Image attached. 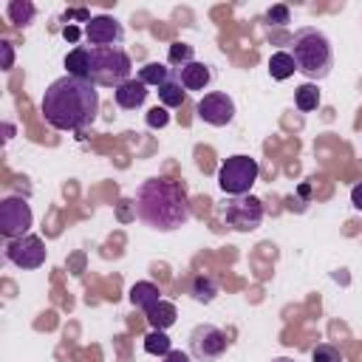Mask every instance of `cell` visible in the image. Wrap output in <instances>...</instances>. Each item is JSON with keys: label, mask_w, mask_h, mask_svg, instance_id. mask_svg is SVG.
Masks as SVG:
<instances>
[{"label": "cell", "mask_w": 362, "mask_h": 362, "mask_svg": "<svg viewBox=\"0 0 362 362\" xmlns=\"http://www.w3.org/2000/svg\"><path fill=\"white\" fill-rule=\"evenodd\" d=\"M42 116L57 130H82L96 122L99 113V90L90 79L59 76L42 93Z\"/></svg>", "instance_id": "cell-1"}, {"label": "cell", "mask_w": 362, "mask_h": 362, "mask_svg": "<svg viewBox=\"0 0 362 362\" xmlns=\"http://www.w3.org/2000/svg\"><path fill=\"white\" fill-rule=\"evenodd\" d=\"M189 198L170 178H147L136 189V218L158 232H175L189 221Z\"/></svg>", "instance_id": "cell-2"}, {"label": "cell", "mask_w": 362, "mask_h": 362, "mask_svg": "<svg viewBox=\"0 0 362 362\" xmlns=\"http://www.w3.org/2000/svg\"><path fill=\"white\" fill-rule=\"evenodd\" d=\"M291 57H294L297 71L308 82L325 79L331 74V68H334L331 40L320 28H314V25H305V28L294 31V37H291Z\"/></svg>", "instance_id": "cell-3"}, {"label": "cell", "mask_w": 362, "mask_h": 362, "mask_svg": "<svg viewBox=\"0 0 362 362\" xmlns=\"http://www.w3.org/2000/svg\"><path fill=\"white\" fill-rule=\"evenodd\" d=\"M133 71L130 54L122 45H107V48H90V74L88 79L93 85H105V88H119L124 85Z\"/></svg>", "instance_id": "cell-4"}, {"label": "cell", "mask_w": 362, "mask_h": 362, "mask_svg": "<svg viewBox=\"0 0 362 362\" xmlns=\"http://www.w3.org/2000/svg\"><path fill=\"white\" fill-rule=\"evenodd\" d=\"M260 175V164L257 158L252 156H229L221 167H218V187L226 192V195H249L252 184L257 181Z\"/></svg>", "instance_id": "cell-5"}, {"label": "cell", "mask_w": 362, "mask_h": 362, "mask_svg": "<svg viewBox=\"0 0 362 362\" xmlns=\"http://www.w3.org/2000/svg\"><path fill=\"white\" fill-rule=\"evenodd\" d=\"M221 221L235 232H255L263 223V201L255 195H229L221 206Z\"/></svg>", "instance_id": "cell-6"}, {"label": "cell", "mask_w": 362, "mask_h": 362, "mask_svg": "<svg viewBox=\"0 0 362 362\" xmlns=\"http://www.w3.org/2000/svg\"><path fill=\"white\" fill-rule=\"evenodd\" d=\"M31 223H34V215H31V206H28L25 198L8 195V198L0 201V232H3V238L17 240V238L28 235Z\"/></svg>", "instance_id": "cell-7"}, {"label": "cell", "mask_w": 362, "mask_h": 362, "mask_svg": "<svg viewBox=\"0 0 362 362\" xmlns=\"http://www.w3.org/2000/svg\"><path fill=\"white\" fill-rule=\"evenodd\" d=\"M226 348H229V337H226V331H221L218 325H212V322H201V325H195L192 331H189V356H195V359H218V356H223L226 354Z\"/></svg>", "instance_id": "cell-8"}, {"label": "cell", "mask_w": 362, "mask_h": 362, "mask_svg": "<svg viewBox=\"0 0 362 362\" xmlns=\"http://www.w3.org/2000/svg\"><path fill=\"white\" fill-rule=\"evenodd\" d=\"M6 257L17 269H40L45 263V243L40 235H23L6 243Z\"/></svg>", "instance_id": "cell-9"}, {"label": "cell", "mask_w": 362, "mask_h": 362, "mask_svg": "<svg viewBox=\"0 0 362 362\" xmlns=\"http://www.w3.org/2000/svg\"><path fill=\"white\" fill-rule=\"evenodd\" d=\"M195 113L201 122L212 124V127H226L235 119V102L232 96H226L223 90H209L204 93V99L195 105Z\"/></svg>", "instance_id": "cell-10"}, {"label": "cell", "mask_w": 362, "mask_h": 362, "mask_svg": "<svg viewBox=\"0 0 362 362\" xmlns=\"http://www.w3.org/2000/svg\"><path fill=\"white\" fill-rule=\"evenodd\" d=\"M85 40L93 48H107V45H122L124 40V28L116 17L110 14H96L90 17V23L85 25Z\"/></svg>", "instance_id": "cell-11"}, {"label": "cell", "mask_w": 362, "mask_h": 362, "mask_svg": "<svg viewBox=\"0 0 362 362\" xmlns=\"http://www.w3.org/2000/svg\"><path fill=\"white\" fill-rule=\"evenodd\" d=\"M212 76H215V74H212V65L198 62V59L175 71V79L184 85V90H204V88H209Z\"/></svg>", "instance_id": "cell-12"}, {"label": "cell", "mask_w": 362, "mask_h": 362, "mask_svg": "<svg viewBox=\"0 0 362 362\" xmlns=\"http://www.w3.org/2000/svg\"><path fill=\"white\" fill-rule=\"evenodd\" d=\"M147 93H150L147 85H144L139 76H133V79H127L124 85H119V88L113 90V99H116V105H119L122 110H136V107L144 105Z\"/></svg>", "instance_id": "cell-13"}, {"label": "cell", "mask_w": 362, "mask_h": 362, "mask_svg": "<svg viewBox=\"0 0 362 362\" xmlns=\"http://www.w3.org/2000/svg\"><path fill=\"white\" fill-rule=\"evenodd\" d=\"M127 297H130V303H133L136 308H141L144 314H147L158 300H164V297H161V288H158L156 283H150V280H139V283H133L130 291H127Z\"/></svg>", "instance_id": "cell-14"}, {"label": "cell", "mask_w": 362, "mask_h": 362, "mask_svg": "<svg viewBox=\"0 0 362 362\" xmlns=\"http://www.w3.org/2000/svg\"><path fill=\"white\" fill-rule=\"evenodd\" d=\"M144 317H147L150 328H156V331H167L170 325H175L178 311H175V305H173L170 300H158V303H156Z\"/></svg>", "instance_id": "cell-15"}, {"label": "cell", "mask_w": 362, "mask_h": 362, "mask_svg": "<svg viewBox=\"0 0 362 362\" xmlns=\"http://www.w3.org/2000/svg\"><path fill=\"white\" fill-rule=\"evenodd\" d=\"M218 291H221V286H218V280L212 274H195L189 280V294L198 303H212L218 297Z\"/></svg>", "instance_id": "cell-16"}, {"label": "cell", "mask_w": 362, "mask_h": 362, "mask_svg": "<svg viewBox=\"0 0 362 362\" xmlns=\"http://www.w3.org/2000/svg\"><path fill=\"white\" fill-rule=\"evenodd\" d=\"M65 68H68L71 76L88 79V74H90V48L76 45L74 51H68V54H65Z\"/></svg>", "instance_id": "cell-17"}, {"label": "cell", "mask_w": 362, "mask_h": 362, "mask_svg": "<svg viewBox=\"0 0 362 362\" xmlns=\"http://www.w3.org/2000/svg\"><path fill=\"white\" fill-rule=\"evenodd\" d=\"M294 71H297V65H294L291 51H274V54L269 57V74H272V79L283 82V79L294 76Z\"/></svg>", "instance_id": "cell-18"}, {"label": "cell", "mask_w": 362, "mask_h": 362, "mask_svg": "<svg viewBox=\"0 0 362 362\" xmlns=\"http://www.w3.org/2000/svg\"><path fill=\"white\" fill-rule=\"evenodd\" d=\"M175 74H173V68H167L164 62H147L144 68H139V79L144 82V85H156V88H161L164 82H170Z\"/></svg>", "instance_id": "cell-19"}, {"label": "cell", "mask_w": 362, "mask_h": 362, "mask_svg": "<svg viewBox=\"0 0 362 362\" xmlns=\"http://www.w3.org/2000/svg\"><path fill=\"white\" fill-rule=\"evenodd\" d=\"M158 102L170 110V107H181L184 102H187V90H184V85L173 76L170 82H164L161 88H158Z\"/></svg>", "instance_id": "cell-20"}, {"label": "cell", "mask_w": 362, "mask_h": 362, "mask_svg": "<svg viewBox=\"0 0 362 362\" xmlns=\"http://www.w3.org/2000/svg\"><path fill=\"white\" fill-rule=\"evenodd\" d=\"M294 105L308 113V110H317L320 107V88L314 82H303L297 90H294Z\"/></svg>", "instance_id": "cell-21"}, {"label": "cell", "mask_w": 362, "mask_h": 362, "mask_svg": "<svg viewBox=\"0 0 362 362\" xmlns=\"http://www.w3.org/2000/svg\"><path fill=\"white\" fill-rule=\"evenodd\" d=\"M6 11H8V20H11L14 25H28V23L37 17L34 3H28V0H11Z\"/></svg>", "instance_id": "cell-22"}, {"label": "cell", "mask_w": 362, "mask_h": 362, "mask_svg": "<svg viewBox=\"0 0 362 362\" xmlns=\"http://www.w3.org/2000/svg\"><path fill=\"white\" fill-rule=\"evenodd\" d=\"M144 351L147 354H153V356H167L173 348H170V337H167V331H156V328H150V334L144 337Z\"/></svg>", "instance_id": "cell-23"}, {"label": "cell", "mask_w": 362, "mask_h": 362, "mask_svg": "<svg viewBox=\"0 0 362 362\" xmlns=\"http://www.w3.org/2000/svg\"><path fill=\"white\" fill-rule=\"evenodd\" d=\"M167 62L175 65V71L184 68V65H189V62H195V51H192V45H187V42H173L170 51H167Z\"/></svg>", "instance_id": "cell-24"}, {"label": "cell", "mask_w": 362, "mask_h": 362, "mask_svg": "<svg viewBox=\"0 0 362 362\" xmlns=\"http://www.w3.org/2000/svg\"><path fill=\"white\" fill-rule=\"evenodd\" d=\"M311 362H342V354L331 342H322V345H317L311 351Z\"/></svg>", "instance_id": "cell-25"}, {"label": "cell", "mask_w": 362, "mask_h": 362, "mask_svg": "<svg viewBox=\"0 0 362 362\" xmlns=\"http://www.w3.org/2000/svg\"><path fill=\"white\" fill-rule=\"evenodd\" d=\"M167 124H170V110H167L164 105H156V107L147 110V127L161 130V127H167Z\"/></svg>", "instance_id": "cell-26"}, {"label": "cell", "mask_w": 362, "mask_h": 362, "mask_svg": "<svg viewBox=\"0 0 362 362\" xmlns=\"http://www.w3.org/2000/svg\"><path fill=\"white\" fill-rule=\"evenodd\" d=\"M288 20H291L288 6H272V8L266 11V23H269V25H286Z\"/></svg>", "instance_id": "cell-27"}, {"label": "cell", "mask_w": 362, "mask_h": 362, "mask_svg": "<svg viewBox=\"0 0 362 362\" xmlns=\"http://www.w3.org/2000/svg\"><path fill=\"white\" fill-rule=\"evenodd\" d=\"M351 204H354L356 212H362V181L351 187Z\"/></svg>", "instance_id": "cell-28"}, {"label": "cell", "mask_w": 362, "mask_h": 362, "mask_svg": "<svg viewBox=\"0 0 362 362\" xmlns=\"http://www.w3.org/2000/svg\"><path fill=\"white\" fill-rule=\"evenodd\" d=\"M0 48H3V68L8 71V68H11V62H14V54H11V42H8V40H3V42H0Z\"/></svg>", "instance_id": "cell-29"}, {"label": "cell", "mask_w": 362, "mask_h": 362, "mask_svg": "<svg viewBox=\"0 0 362 362\" xmlns=\"http://www.w3.org/2000/svg\"><path fill=\"white\" fill-rule=\"evenodd\" d=\"M161 359H164V362H189L192 356H189V354H184V351H170V354H167V356H161Z\"/></svg>", "instance_id": "cell-30"}, {"label": "cell", "mask_w": 362, "mask_h": 362, "mask_svg": "<svg viewBox=\"0 0 362 362\" xmlns=\"http://www.w3.org/2000/svg\"><path fill=\"white\" fill-rule=\"evenodd\" d=\"M62 37H65L68 42H76V40H79V28H76V25H65V28H62Z\"/></svg>", "instance_id": "cell-31"}, {"label": "cell", "mask_w": 362, "mask_h": 362, "mask_svg": "<svg viewBox=\"0 0 362 362\" xmlns=\"http://www.w3.org/2000/svg\"><path fill=\"white\" fill-rule=\"evenodd\" d=\"M272 362H294V359H286V356H277V359H272Z\"/></svg>", "instance_id": "cell-32"}]
</instances>
